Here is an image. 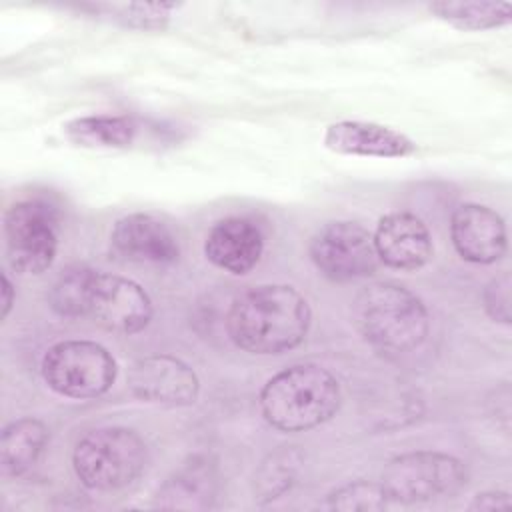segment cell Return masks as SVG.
Listing matches in <instances>:
<instances>
[{
	"instance_id": "obj_1",
	"label": "cell",
	"mask_w": 512,
	"mask_h": 512,
	"mask_svg": "<svg viewBox=\"0 0 512 512\" xmlns=\"http://www.w3.org/2000/svg\"><path fill=\"white\" fill-rule=\"evenodd\" d=\"M310 322V306L298 290L288 284H260L232 300L226 332L240 350L268 356L300 346Z\"/></svg>"
},
{
	"instance_id": "obj_2",
	"label": "cell",
	"mask_w": 512,
	"mask_h": 512,
	"mask_svg": "<svg viewBox=\"0 0 512 512\" xmlns=\"http://www.w3.org/2000/svg\"><path fill=\"white\" fill-rule=\"evenodd\" d=\"M352 322L378 352L400 356L420 348L430 330L424 302L398 282H374L352 302Z\"/></svg>"
},
{
	"instance_id": "obj_3",
	"label": "cell",
	"mask_w": 512,
	"mask_h": 512,
	"mask_svg": "<svg viewBox=\"0 0 512 512\" xmlns=\"http://www.w3.org/2000/svg\"><path fill=\"white\" fill-rule=\"evenodd\" d=\"M264 420L282 432H306L332 420L342 390L332 372L318 364H294L276 372L260 390Z\"/></svg>"
},
{
	"instance_id": "obj_4",
	"label": "cell",
	"mask_w": 512,
	"mask_h": 512,
	"mask_svg": "<svg viewBox=\"0 0 512 512\" xmlns=\"http://www.w3.org/2000/svg\"><path fill=\"white\" fill-rule=\"evenodd\" d=\"M148 448L130 428L104 426L82 436L72 452L76 478L88 490L114 492L130 486L146 468Z\"/></svg>"
},
{
	"instance_id": "obj_5",
	"label": "cell",
	"mask_w": 512,
	"mask_h": 512,
	"mask_svg": "<svg viewBox=\"0 0 512 512\" xmlns=\"http://www.w3.org/2000/svg\"><path fill=\"white\" fill-rule=\"evenodd\" d=\"M40 374L46 386L74 400L104 396L118 374L114 356L92 340H62L52 344L42 360Z\"/></svg>"
},
{
	"instance_id": "obj_6",
	"label": "cell",
	"mask_w": 512,
	"mask_h": 512,
	"mask_svg": "<svg viewBox=\"0 0 512 512\" xmlns=\"http://www.w3.org/2000/svg\"><path fill=\"white\" fill-rule=\"evenodd\" d=\"M466 480V466L456 456L416 450L388 460L380 484L396 504H422L458 494Z\"/></svg>"
},
{
	"instance_id": "obj_7",
	"label": "cell",
	"mask_w": 512,
	"mask_h": 512,
	"mask_svg": "<svg viewBox=\"0 0 512 512\" xmlns=\"http://www.w3.org/2000/svg\"><path fill=\"white\" fill-rule=\"evenodd\" d=\"M58 236L60 216L46 200H20L4 214L6 258L18 274L48 270L56 258Z\"/></svg>"
},
{
	"instance_id": "obj_8",
	"label": "cell",
	"mask_w": 512,
	"mask_h": 512,
	"mask_svg": "<svg viewBox=\"0 0 512 512\" xmlns=\"http://www.w3.org/2000/svg\"><path fill=\"white\" fill-rule=\"evenodd\" d=\"M308 256L324 278L340 284L366 278L380 264L372 234L350 220H336L318 228L310 238Z\"/></svg>"
},
{
	"instance_id": "obj_9",
	"label": "cell",
	"mask_w": 512,
	"mask_h": 512,
	"mask_svg": "<svg viewBox=\"0 0 512 512\" xmlns=\"http://www.w3.org/2000/svg\"><path fill=\"white\" fill-rule=\"evenodd\" d=\"M152 312V300L140 284L124 276L94 272L86 318L108 332L130 336L150 324Z\"/></svg>"
},
{
	"instance_id": "obj_10",
	"label": "cell",
	"mask_w": 512,
	"mask_h": 512,
	"mask_svg": "<svg viewBox=\"0 0 512 512\" xmlns=\"http://www.w3.org/2000/svg\"><path fill=\"white\" fill-rule=\"evenodd\" d=\"M128 388L132 396L146 404L180 408L198 400L200 380L180 358L150 354L132 362L128 370Z\"/></svg>"
},
{
	"instance_id": "obj_11",
	"label": "cell",
	"mask_w": 512,
	"mask_h": 512,
	"mask_svg": "<svg viewBox=\"0 0 512 512\" xmlns=\"http://www.w3.org/2000/svg\"><path fill=\"white\" fill-rule=\"evenodd\" d=\"M110 252L122 262L170 266L180 258V244L166 222L154 214L134 212L114 222Z\"/></svg>"
},
{
	"instance_id": "obj_12",
	"label": "cell",
	"mask_w": 512,
	"mask_h": 512,
	"mask_svg": "<svg viewBox=\"0 0 512 512\" xmlns=\"http://www.w3.org/2000/svg\"><path fill=\"white\" fill-rule=\"evenodd\" d=\"M372 240L380 262L402 272L426 266L434 252L428 226L412 212H390L382 216Z\"/></svg>"
},
{
	"instance_id": "obj_13",
	"label": "cell",
	"mask_w": 512,
	"mask_h": 512,
	"mask_svg": "<svg viewBox=\"0 0 512 512\" xmlns=\"http://www.w3.org/2000/svg\"><path fill=\"white\" fill-rule=\"evenodd\" d=\"M456 252L472 264H492L506 254L508 234L502 216L482 204H460L450 218Z\"/></svg>"
},
{
	"instance_id": "obj_14",
	"label": "cell",
	"mask_w": 512,
	"mask_h": 512,
	"mask_svg": "<svg viewBox=\"0 0 512 512\" xmlns=\"http://www.w3.org/2000/svg\"><path fill=\"white\" fill-rule=\"evenodd\" d=\"M264 252V234L260 226L246 216H228L218 220L206 234V258L236 276L248 274Z\"/></svg>"
},
{
	"instance_id": "obj_15",
	"label": "cell",
	"mask_w": 512,
	"mask_h": 512,
	"mask_svg": "<svg viewBox=\"0 0 512 512\" xmlns=\"http://www.w3.org/2000/svg\"><path fill=\"white\" fill-rule=\"evenodd\" d=\"M324 146L336 154L404 158L416 152V144L402 132L374 122L342 120L324 132Z\"/></svg>"
},
{
	"instance_id": "obj_16",
	"label": "cell",
	"mask_w": 512,
	"mask_h": 512,
	"mask_svg": "<svg viewBox=\"0 0 512 512\" xmlns=\"http://www.w3.org/2000/svg\"><path fill=\"white\" fill-rule=\"evenodd\" d=\"M218 496V474L204 456H192L154 494V506L166 510H206Z\"/></svg>"
},
{
	"instance_id": "obj_17",
	"label": "cell",
	"mask_w": 512,
	"mask_h": 512,
	"mask_svg": "<svg viewBox=\"0 0 512 512\" xmlns=\"http://www.w3.org/2000/svg\"><path fill=\"white\" fill-rule=\"evenodd\" d=\"M50 430L38 418L24 416L10 422L0 438V472L4 478L24 476L42 456Z\"/></svg>"
},
{
	"instance_id": "obj_18",
	"label": "cell",
	"mask_w": 512,
	"mask_h": 512,
	"mask_svg": "<svg viewBox=\"0 0 512 512\" xmlns=\"http://www.w3.org/2000/svg\"><path fill=\"white\" fill-rule=\"evenodd\" d=\"M138 130V122L124 114H92L64 124L66 138L82 148H128Z\"/></svg>"
},
{
	"instance_id": "obj_19",
	"label": "cell",
	"mask_w": 512,
	"mask_h": 512,
	"mask_svg": "<svg viewBox=\"0 0 512 512\" xmlns=\"http://www.w3.org/2000/svg\"><path fill=\"white\" fill-rule=\"evenodd\" d=\"M428 10L458 30H492L510 24V2H432Z\"/></svg>"
},
{
	"instance_id": "obj_20",
	"label": "cell",
	"mask_w": 512,
	"mask_h": 512,
	"mask_svg": "<svg viewBox=\"0 0 512 512\" xmlns=\"http://www.w3.org/2000/svg\"><path fill=\"white\" fill-rule=\"evenodd\" d=\"M94 268L70 266L58 274L48 290L50 308L62 318H84L88 314V296Z\"/></svg>"
},
{
	"instance_id": "obj_21",
	"label": "cell",
	"mask_w": 512,
	"mask_h": 512,
	"mask_svg": "<svg viewBox=\"0 0 512 512\" xmlns=\"http://www.w3.org/2000/svg\"><path fill=\"white\" fill-rule=\"evenodd\" d=\"M180 4H166V2H100V4H84L82 8L92 10L100 18L118 22L126 28H140V30H162L168 26L172 10Z\"/></svg>"
},
{
	"instance_id": "obj_22",
	"label": "cell",
	"mask_w": 512,
	"mask_h": 512,
	"mask_svg": "<svg viewBox=\"0 0 512 512\" xmlns=\"http://www.w3.org/2000/svg\"><path fill=\"white\" fill-rule=\"evenodd\" d=\"M302 454L296 446H280L266 456L256 474L258 500L268 502L290 490L298 476Z\"/></svg>"
},
{
	"instance_id": "obj_23",
	"label": "cell",
	"mask_w": 512,
	"mask_h": 512,
	"mask_svg": "<svg viewBox=\"0 0 512 512\" xmlns=\"http://www.w3.org/2000/svg\"><path fill=\"white\" fill-rule=\"evenodd\" d=\"M390 504L392 500L388 498L380 482L354 480L332 490L322 502V508L338 510V512H354V510L378 512V510H386Z\"/></svg>"
},
{
	"instance_id": "obj_24",
	"label": "cell",
	"mask_w": 512,
	"mask_h": 512,
	"mask_svg": "<svg viewBox=\"0 0 512 512\" xmlns=\"http://www.w3.org/2000/svg\"><path fill=\"white\" fill-rule=\"evenodd\" d=\"M510 286V274L502 272L500 276L492 278L484 288V310L494 322L510 324Z\"/></svg>"
},
{
	"instance_id": "obj_25",
	"label": "cell",
	"mask_w": 512,
	"mask_h": 512,
	"mask_svg": "<svg viewBox=\"0 0 512 512\" xmlns=\"http://www.w3.org/2000/svg\"><path fill=\"white\" fill-rule=\"evenodd\" d=\"M510 494L508 492H500V490H490V492H482L476 494L474 500L468 504V510H476V512H484V510H504L510 508Z\"/></svg>"
},
{
	"instance_id": "obj_26",
	"label": "cell",
	"mask_w": 512,
	"mask_h": 512,
	"mask_svg": "<svg viewBox=\"0 0 512 512\" xmlns=\"http://www.w3.org/2000/svg\"><path fill=\"white\" fill-rule=\"evenodd\" d=\"M14 298H16V290L8 278L6 272H2V318H6L14 306Z\"/></svg>"
}]
</instances>
